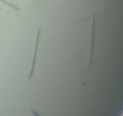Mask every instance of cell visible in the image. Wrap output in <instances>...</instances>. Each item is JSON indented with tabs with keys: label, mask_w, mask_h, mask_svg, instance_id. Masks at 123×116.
Wrapping results in <instances>:
<instances>
[{
	"label": "cell",
	"mask_w": 123,
	"mask_h": 116,
	"mask_svg": "<svg viewBox=\"0 0 123 116\" xmlns=\"http://www.w3.org/2000/svg\"><path fill=\"white\" fill-rule=\"evenodd\" d=\"M111 7H109V8H106V9H104V10H102V11H97V12H95L93 14V26H92V37H91V50H90V60H89V67H92V60H93V48H94V38H95V17H96V15L98 14V13H103V12H105V11H107V10H109Z\"/></svg>",
	"instance_id": "cell-1"
},
{
	"label": "cell",
	"mask_w": 123,
	"mask_h": 116,
	"mask_svg": "<svg viewBox=\"0 0 123 116\" xmlns=\"http://www.w3.org/2000/svg\"><path fill=\"white\" fill-rule=\"evenodd\" d=\"M40 32L38 30V35H37V41H36V46H35V54H34V60H32V65H31V69H30V74L28 76V82H30L32 78V74H34V67H35V63H36V59H37V53H38V47H39V40H40Z\"/></svg>",
	"instance_id": "cell-2"
},
{
	"label": "cell",
	"mask_w": 123,
	"mask_h": 116,
	"mask_svg": "<svg viewBox=\"0 0 123 116\" xmlns=\"http://www.w3.org/2000/svg\"><path fill=\"white\" fill-rule=\"evenodd\" d=\"M34 114H35V116H39V115H38V114H37V113H36V112H34Z\"/></svg>",
	"instance_id": "cell-3"
}]
</instances>
